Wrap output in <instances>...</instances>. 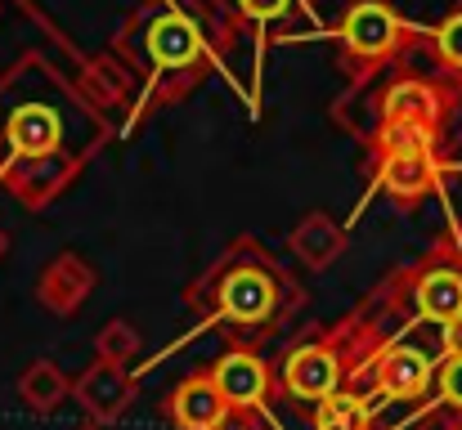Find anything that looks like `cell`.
I'll use <instances>...</instances> for the list:
<instances>
[{"instance_id":"6da1fadb","label":"cell","mask_w":462,"mask_h":430,"mask_svg":"<svg viewBox=\"0 0 462 430\" xmlns=\"http://www.w3.org/2000/svg\"><path fill=\"white\" fill-rule=\"evenodd\" d=\"M229 36H234V27L211 9V0L207 5L144 0L117 32V54L144 81V90L135 99V122L162 104H175L180 95H189L211 72V63L220 59Z\"/></svg>"},{"instance_id":"7a4b0ae2","label":"cell","mask_w":462,"mask_h":430,"mask_svg":"<svg viewBox=\"0 0 462 430\" xmlns=\"http://www.w3.org/2000/svg\"><path fill=\"white\" fill-rule=\"evenodd\" d=\"M189 300L211 318L225 323L229 332L247 336L261 327H274V318L288 309V279L279 265L265 256L261 242L238 238L189 291Z\"/></svg>"},{"instance_id":"3957f363","label":"cell","mask_w":462,"mask_h":430,"mask_svg":"<svg viewBox=\"0 0 462 430\" xmlns=\"http://www.w3.org/2000/svg\"><path fill=\"white\" fill-rule=\"evenodd\" d=\"M413 45H422V32L391 0H350L337 23L341 68L350 72L355 86L368 81L373 72L400 63V54H409Z\"/></svg>"},{"instance_id":"277c9868","label":"cell","mask_w":462,"mask_h":430,"mask_svg":"<svg viewBox=\"0 0 462 430\" xmlns=\"http://www.w3.org/2000/svg\"><path fill=\"white\" fill-rule=\"evenodd\" d=\"M346 336H350V327H341V332H332V336H319V341H306V345L288 350L283 372H279L283 395H292V399H301V404H323V399L341 395V386H346V377H350Z\"/></svg>"},{"instance_id":"5b68a950","label":"cell","mask_w":462,"mask_h":430,"mask_svg":"<svg viewBox=\"0 0 462 430\" xmlns=\"http://www.w3.org/2000/svg\"><path fill=\"white\" fill-rule=\"evenodd\" d=\"M207 372H211L216 390L225 395L229 413H238V417H256V413L270 404V395H274V372H270V363H265L256 350H247V345H229Z\"/></svg>"},{"instance_id":"8992f818","label":"cell","mask_w":462,"mask_h":430,"mask_svg":"<svg viewBox=\"0 0 462 430\" xmlns=\"http://www.w3.org/2000/svg\"><path fill=\"white\" fill-rule=\"evenodd\" d=\"M373 179L400 211H413L422 197H431L445 184V152H386V157H373Z\"/></svg>"},{"instance_id":"52a82bcc","label":"cell","mask_w":462,"mask_h":430,"mask_svg":"<svg viewBox=\"0 0 462 430\" xmlns=\"http://www.w3.org/2000/svg\"><path fill=\"white\" fill-rule=\"evenodd\" d=\"M409 296L413 309L427 323H449L462 314V261L449 256H431L422 270L409 274Z\"/></svg>"},{"instance_id":"ba28073f","label":"cell","mask_w":462,"mask_h":430,"mask_svg":"<svg viewBox=\"0 0 462 430\" xmlns=\"http://www.w3.org/2000/svg\"><path fill=\"white\" fill-rule=\"evenodd\" d=\"M373 381H377V395L400 399V404H413V399L431 395V386H436V359L427 350H418V345H391V350L377 354Z\"/></svg>"},{"instance_id":"9c48e42d","label":"cell","mask_w":462,"mask_h":430,"mask_svg":"<svg viewBox=\"0 0 462 430\" xmlns=\"http://www.w3.org/2000/svg\"><path fill=\"white\" fill-rule=\"evenodd\" d=\"M131 395H135V386H131L126 368L113 363V359H95V363L77 377V386H72V399H77V404L90 413V422H99V426L117 422V417L131 408Z\"/></svg>"},{"instance_id":"30bf717a","label":"cell","mask_w":462,"mask_h":430,"mask_svg":"<svg viewBox=\"0 0 462 430\" xmlns=\"http://www.w3.org/2000/svg\"><path fill=\"white\" fill-rule=\"evenodd\" d=\"M166 417L175 430H220L229 422V404L216 390L211 372H193L166 395Z\"/></svg>"},{"instance_id":"8fae6325","label":"cell","mask_w":462,"mask_h":430,"mask_svg":"<svg viewBox=\"0 0 462 430\" xmlns=\"http://www.w3.org/2000/svg\"><path fill=\"white\" fill-rule=\"evenodd\" d=\"M90 291H95V270H90L77 252L54 256V261L41 270V279H36V300H41L45 309H54V314H77V309L90 300Z\"/></svg>"},{"instance_id":"7c38bea8","label":"cell","mask_w":462,"mask_h":430,"mask_svg":"<svg viewBox=\"0 0 462 430\" xmlns=\"http://www.w3.org/2000/svg\"><path fill=\"white\" fill-rule=\"evenodd\" d=\"M211 9L238 32V27H252L261 36H274L283 27H292L301 18V0H211Z\"/></svg>"},{"instance_id":"4fadbf2b","label":"cell","mask_w":462,"mask_h":430,"mask_svg":"<svg viewBox=\"0 0 462 430\" xmlns=\"http://www.w3.org/2000/svg\"><path fill=\"white\" fill-rule=\"evenodd\" d=\"M288 247L297 252L301 265H310V270H328V265L346 252V233H341V224H332L323 211H310L306 220L288 233Z\"/></svg>"},{"instance_id":"5bb4252c","label":"cell","mask_w":462,"mask_h":430,"mask_svg":"<svg viewBox=\"0 0 462 430\" xmlns=\"http://www.w3.org/2000/svg\"><path fill=\"white\" fill-rule=\"evenodd\" d=\"M18 395H23L27 408H36V413H54L63 399H72V381L59 372V363L36 359V363L23 368V377H18Z\"/></svg>"},{"instance_id":"9a60e30c","label":"cell","mask_w":462,"mask_h":430,"mask_svg":"<svg viewBox=\"0 0 462 430\" xmlns=\"http://www.w3.org/2000/svg\"><path fill=\"white\" fill-rule=\"evenodd\" d=\"M422 45L431 50L440 77H449V81H458L462 86V5L458 9H449L436 27L422 32Z\"/></svg>"},{"instance_id":"2e32d148","label":"cell","mask_w":462,"mask_h":430,"mask_svg":"<svg viewBox=\"0 0 462 430\" xmlns=\"http://www.w3.org/2000/svg\"><path fill=\"white\" fill-rule=\"evenodd\" d=\"M368 426H373V408L359 395H350V390L314 404V430H368Z\"/></svg>"},{"instance_id":"e0dca14e","label":"cell","mask_w":462,"mask_h":430,"mask_svg":"<svg viewBox=\"0 0 462 430\" xmlns=\"http://www.w3.org/2000/svg\"><path fill=\"white\" fill-rule=\"evenodd\" d=\"M95 350H99V359L126 363V359H135V350H140V332H135L126 318H113V323H104V327H99Z\"/></svg>"},{"instance_id":"ac0fdd59","label":"cell","mask_w":462,"mask_h":430,"mask_svg":"<svg viewBox=\"0 0 462 430\" xmlns=\"http://www.w3.org/2000/svg\"><path fill=\"white\" fill-rule=\"evenodd\" d=\"M436 399L462 417V354H445L436 368Z\"/></svg>"},{"instance_id":"d6986e66","label":"cell","mask_w":462,"mask_h":430,"mask_svg":"<svg viewBox=\"0 0 462 430\" xmlns=\"http://www.w3.org/2000/svg\"><path fill=\"white\" fill-rule=\"evenodd\" d=\"M440 350L445 354H462V314L449 318V323H440Z\"/></svg>"},{"instance_id":"ffe728a7","label":"cell","mask_w":462,"mask_h":430,"mask_svg":"<svg viewBox=\"0 0 462 430\" xmlns=\"http://www.w3.org/2000/svg\"><path fill=\"white\" fill-rule=\"evenodd\" d=\"M5 252H9V233L0 229V261H5Z\"/></svg>"},{"instance_id":"44dd1931","label":"cell","mask_w":462,"mask_h":430,"mask_svg":"<svg viewBox=\"0 0 462 430\" xmlns=\"http://www.w3.org/2000/svg\"><path fill=\"white\" fill-rule=\"evenodd\" d=\"M81 430H104V426H99V422H90V426H81Z\"/></svg>"}]
</instances>
